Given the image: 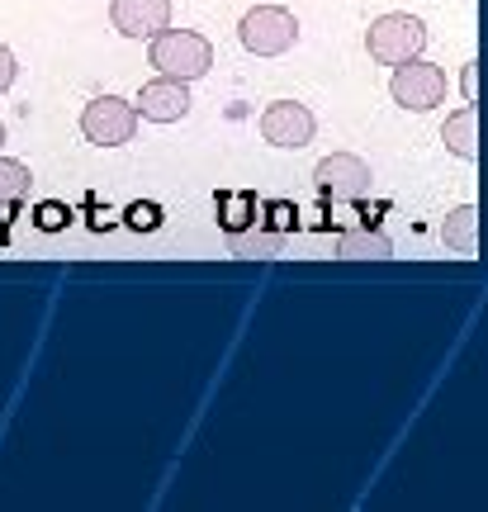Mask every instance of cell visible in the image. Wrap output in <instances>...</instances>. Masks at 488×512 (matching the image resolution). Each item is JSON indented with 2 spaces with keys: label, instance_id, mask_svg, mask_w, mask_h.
<instances>
[{
  "label": "cell",
  "instance_id": "6da1fadb",
  "mask_svg": "<svg viewBox=\"0 0 488 512\" xmlns=\"http://www.w3.org/2000/svg\"><path fill=\"white\" fill-rule=\"evenodd\" d=\"M147 57H152V67L162 76L199 81V76H209V67H214V43L204 34H195V29H171V24H166L162 34H152Z\"/></svg>",
  "mask_w": 488,
  "mask_h": 512
},
{
  "label": "cell",
  "instance_id": "7a4b0ae2",
  "mask_svg": "<svg viewBox=\"0 0 488 512\" xmlns=\"http://www.w3.org/2000/svg\"><path fill=\"white\" fill-rule=\"evenodd\" d=\"M237 38H242V48L256 57H280L294 48V38H299V19L285 10V5H256L242 15L237 24Z\"/></svg>",
  "mask_w": 488,
  "mask_h": 512
},
{
  "label": "cell",
  "instance_id": "3957f363",
  "mask_svg": "<svg viewBox=\"0 0 488 512\" xmlns=\"http://www.w3.org/2000/svg\"><path fill=\"white\" fill-rule=\"evenodd\" d=\"M365 48H370V57L384 62V67H403V62L422 57L427 29H422L417 15H380L370 24V34H365Z\"/></svg>",
  "mask_w": 488,
  "mask_h": 512
},
{
  "label": "cell",
  "instance_id": "277c9868",
  "mask_svg": "<svg viewBox=\"0 0 488 512\" xmlns=\"http://www.w3.org/2000/svg\"><path fill=\"white\" fill-rule=\"evenodd\" d=\"M81 133L95 147H124L138 133V105L119 100V95H95L91 105L81 110Z\"/></svg>",
  "mask_w": 488,
  "mask_h": 512
},
{
  "label": "cell",
  "instance_id": "5b68a950",
  "mask_svg": "<svg viewBox=\"0 0 488 512\" xmlns=\"http://www.w3.org/2000/svg\"><path fill=\"white\" fill-rule=\"evenodd\" d=\"M389 95H394V105H403V110L427 114L446 100V72H441L436 62H427V57H413V62L394 67Z\"/></svg>",
  "mask_w": 488,
  "mask_h": 512
},
{
  "label": "cell",
  "instance_id": "8992f818",
  "mask_svg": "<svg viewBox=\"0 0 488 512\" xmlns=\"http://www.w3.org/2000/svg\"><path fill=\"white\" fill-rule=\"evenodd\" d=\"M313 181H318V190H323L327 200L356 204L370 195V166L356 152H332V157H323V162L313 166Z\"/></svg>",
  "mask_w": 488,
  "mask_h": 512
},
{
  "label": "cell",
  "instance_id": "52a82bcc",
  "mask_svg": "<svg viewBox=\"0 0 488 512\" xmlns=\"http://www.w3.org/2000/svg\"><path fill=\"white\" fill-rule=\"evenodd\" d=\"M313 133H318V119L299 100H271L261 110V138L275 147H294L299 152V147L313 143Z\"/></svg>",
  "mask_w": 488,
  "mask_h": 512
},
{
  "label": "cell",
  "instance_id": "ba28073f",
  "mask_svg": "<svg viewBox=\"0 0 488 512\" xmlns=\"http://www.w3.org/2000/svg\"><path fill=\"white\" fill-rule=\"evenodd\" d=\"M138 119H152V124H181L190 114V81H176V76H157L138 91Z\"/></svg>",
  "mask_w": 488,
  "mask_h": 512
},
{
  "label": "cell",
  "instance_id": "9c48e42d",
  "mask_svg": "<svg viewBox=\"0 0 488 512\" xmlns=\"http://www.w3.org/2000/svg\"><path fill=\"white\" fill-rule=\"evenodd\" d=\"M109 19L124 38H152L171 24V0H114Z\"/></svg>",
  "mask_w": 488,
  "mask_h": 512
},
{
  "label": "cell",
  "instance_id": "30bf717a",
  "mask_svg": "<svg viewBox=\"0 0 488 512\" xmlns=\"http://www.w3.org/2000/svg\"><path fill=\"white\" fill-rule=\"evenodd\" d=\"M474 124H479V110H474V105H460V110L446 119V128H441V143H446V152H455L460 162H474V157H479Z\"/></svg>",
  "mask_w": 488,
  "mask_h": 512
},
{
  "label": "cell",
  "instance_id": "8fae6325",
  "mask_svg": "<svg viewBox=\"0 0 488 512\" xmlns=\"http://www.w3.org/2000/svg\"><path fill=\"white\" fill-rule=\"evenodd\" d=\"M441 242H446L451 252H460V256L479 252V209H474V204L451 209V214H446V223H441Z\"/></svg>",
  "mask_w": 488,
  "mask_h": 512
},
{
  "label": "cell",
  "instance_id": "7c38bea8",
  "mask_svg": "<svg viewBox=\"0 0 488 512\" xmlns=\"http://www.w3.org/2000/svg\"><path fill=\"white\" fill-rule=\"evenodd\" d=\"M337 256H370V261H384L394 256V242L375 233V228H356V233H342L337 238Z\"/></svg>",
  "mask_w": 488,
  "mask_h": 512
},
{
  "label": "cell",
  "instance_id": "4fadbf2b",
  "mask_svg": "<svg viewBox=\"0 0 488 512\" xmlns=\"http://www.w3.org/2000/svg\"><path fill=\"white\" fill-rule=\"evenodd\" d=\"M29 185H34V176H29V166L15 162V157H0V204H19V200H29Z\"/></svg>",
  "mask_w": 488,
  "mask_h": 512
},
{
  "label": "cell",
  "instance_id": "5bb4252c",
  "mask_svg": "<svg viewBox=\"0 0 488 512\" xmlns=\"http://www.w3.org/2000/svg\"><path fill=\"white\" fill-rule=\"evenodd\" d=\"M228 247L233 256H275L280 252V233H266V228H252V233H228Z\"/></svg>",
  "mask_w": 488,
  "mask_h": 512
},
{
  "label": "cell",
  "instance_id": "9a60e30c",
  "mask_svg": "<svg viewBox=\"0 0 488 512\" xmlns=\"http://www.w3.org/2000/svg\"><path fill=\"white\" fill-rule=\"evenodd\" d=\"M15 76H19V62H15V53H10V48L0 43V95L10 91V86H15Z\"/></svg>",
  "mask_w": 488,
  "mask_h": 512
},
{
  "label": "cell",
  "instance_id": "2e32d148",
  "mask_svg": "<svg viewBox=\"0 0 488 512\" xmlns=\"http://www.w3.org/2000/svg\"><path fill=\"white\" fill-rule=\"evenodd\" d=\"M465 100H479V62H465Z\"/></svg>",
  "mask_w": 488,
  "mask_h": 512
},
{
  "label": "cell",
  "instance_id": "e0dca14e",
  "mask_svg": "<svg viewBox=\"0 0 488 512\" xmlns=\"http://www.w3.org/2000/svg\"><path fill=\"white\" fill-rule=\"evenodd\" d=\"M43 228H62V209H53V204H48V209H43Z\"/></svg>",
  "mask_w": 488,
  "mask_h": 512
},
{
  "label": "cell",
  "instance_id": "ac0fdd59",
  "mask_svg": "<svg viewBox=\"0 0 488 512\" xmlns=\"http://www.w3.org/2000/svg\"><path fill=\"white\" fill-rule=\"evenodd\" d=\"M0 147H5V124H0Z\"/></svg>",
  "mask_w": 488,
  "mask_h": 512
}]
</instances>
